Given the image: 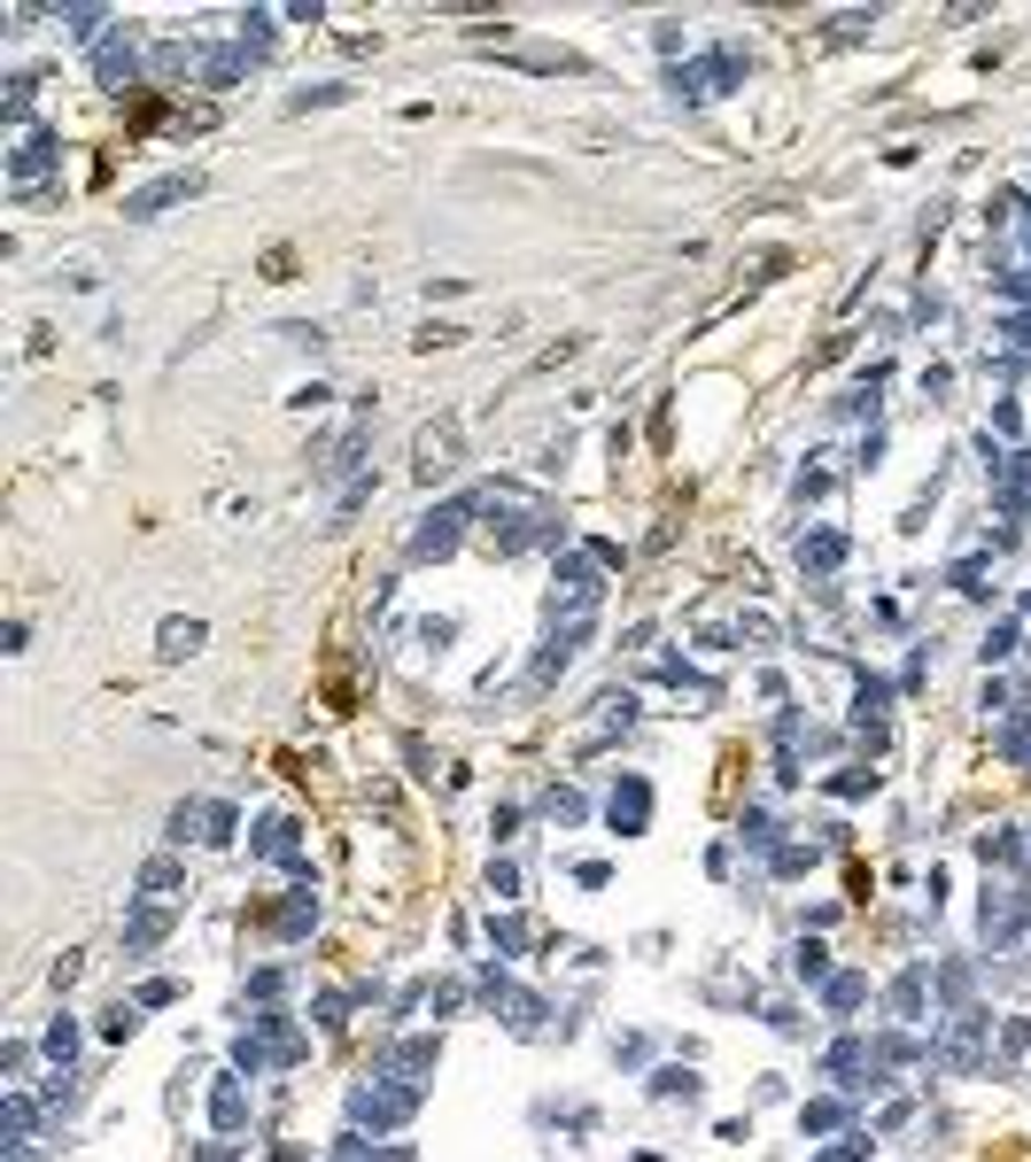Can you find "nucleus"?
I'll use <instances>...</instances> for the list:
<instances>
[{"label":"nucleus","mask_w":1031,"mask_h":1162,"mask_svg":"<svg viewBox=\"0 0 1031 1162\" xmlns=\"http://www.w3.org/2000/svg\"><path fill=\"white\" fill-rule=\"evenodd\" d=\"M419 1116V1085H403V1077H364L357 1093H349V1124L357 1132H396V1124H411Z\"/></svg>","instance_id":"obj_1"},{"label":"nucleus","mask_w":1031,"mask_h":1162,"mask_svg":"<svg viewBox=\"0 0 1031 1162\" xmlns=\"http://www.w3.org/2000/svg\"><path fill=\"white\" fill-rule=\"evenodd\" d=\"M1024 907H1031V876H1001V883H985L977 930H985V946H993V954H1009V946L1024 938Z\"/></svg>","instance_id":"obj_2"},{"label":"nucleus","mask_w":1031,"mask_h":1162,"mask_svg":"<svg viewBox=\"0 0 1031 1162\" xmlns=\"http://www.w3.org/2000/svg\"><path fill=\"white\" fill-rule=\"evenodd\" d=\"M264 1062H303V1038H295V1023L288 1015H256V1031L233 1046V1070L249 1077V1070H264Z\"/></svg>","instance_id":"obj_3"},{"label":"nucleus","mask_w":1031,"mask_h":1162,"mask_svg":"<svg viewBox=\"0 0 1031 1162\" xmlns=\"http://www.w3.org/2000/svg\"><path fill=\"white\" fill-rule=\"evenodd\" d=\"M482 999H489V1007L505 1015V1031H513V1038H535V1031H543V999H535V993H519L505 969H482Z\"/></svg>","instance_id":"obj_4"},{"label":"nucleus","mask_w":1031,"mask_h":1162,"mask_svg":"<svg viewBox=\"0 0 1031 1162\" xmlns=\"http://www.w3.org/2000/svg\"><path fill=\"white\" fill-rule=\"evenodd\" d=\"M466 527H474V497H450L435 519H427V527H419V535H411V566H427V558H450Z\"/></svg>","instance_id":"obj_5"},{"label":"nucleus","mask_w":1031,"mask_h":1162,"mask_svg":"<svg viewBox=\"0 0 1031 1162\" xmlns=\"http://www.w3.org/2000/svg\"><path fill=\"white\" fill-rule=\"evenodd\" d=\"M938 1070H985V1015L977 1007H962L938 1031Z\"/></svg>","instance_id":"obj_6"},{"label":"nucleus","mask_w":1031,"mask_h":1162,"mask_svg":"<svg viewBox=\"0 0 1031 1162\" xmlns=\"http://www.w3.org/2000/svg\"><path fill=\"white\" fill-rule=\"evenodd\" d=\"M435 1054H442V1038H427V1031H411V1038H396V1046H388V1054H380L372 1070H380V1077H403V1085H419V1077L435 1070Z\"/></svg>","instance_id":"obj_7"},{"label":"nucleus","mask_w":1031,"mask_h":1162,"mask_svg":"<svg viewBox=\"0 0 1031 1162\" xmlns=\"http://www.w3.org/2000/svg\"><path fill=\"white\" fill-rule=\"evenodd\" d=\"M186 194H202V170H172V178H156V186H140V194H125V217L133 225H148L156 209H172Z\"/></svg>","instance_id":"obj_8"},{"label":"nucleus","mask_w":1031,"mask_h":1162,"mask_svg":"<svg viewBox=\"0 0 1031 1162\" xmlns=\"http://www.w3.org/2000/svg\"><path fill=\"white\" fill-rule=\"evenodd\" d=\"M605 822H613L621 837H636L644 822H652V783H644V775H621L613 799H605Z\"/></svg>","instance_id":"obj_9"},{"label":"nucleus","mask_w":1031,"mask_h":1162,"mask_svg":"<svg viewBox=\"0 0 1031 1162\" xmlns=\"http://www.w3.org/2000/svg\"><path fill=\"white\" fill-rule=\"evenodd\" d=\"M210 1124H217V1140H233V1132H249V1085H241V1070L210 1085Z\"/></svg>","instance_id":"obj_10"},{"label":"nucleus","mask_w":1031,"mask_h":1162,"mask_svg":"<svg viewBox=\"0 0 1031 1162\" xmlns=\"http://www.w3.org/2000/svg\"><path fill=\"white\" fill-rule=\"evenodd\" d=\"M830 1077H838V1085H884V1062H876V1046L838 1038V1046H830Z\"/></svg>","instance_id":"obj_11"},{"label":"nucleus","mask_w":1031,"mask_h":1162,"mask_svg":"<svg viewBox=\"0 0 1031 1162\" xmlns=\"http://www.w3.org/2000/svg\"><path fill=\"white\" fill-rule=\"evenodd\" d=\"M164 938H172V899H140L133 922H125V954H148V946H164Z\"/></svg>","instance_id":"obj_12"},{"label":"nucleus","mask_w":1031,"mask_h":1162,"mask_svg":"<svg viewBox=\"0 0 1031 1162\" xmlns=\"http://www.w3.org/2000/svg\"><path fill=\"white\" fill-rule=\"evenodd\" d=\"M458 458H466V434H458V427H427V434H419V481L450 473Z\"/></svg>","instance_id":"obj_13"},{"label":"nucleus","mask_w":1031,"mask_h":1162,"mask_svg":"<svg viewBox=\"0 0 1031 1162\" xmlns=\"http://www.w3.org/2000/svg\"><path fill=\"white\" fill-rule=\"evenodd\" d=\"M55 148H62V140H55V133H47V125H31V133H23V148H16V186H39V178H47V164H55Z\"/></svg>","instance_id":"obj_14"},{"label":"nucleus","mask_w":1031,"mask_h":1162,"mask_svg":"<svg viewBox=\"0 0 1031 1162\" xmlns=\"http://www.w3.org/2000/svg\"><path fill=\"white\" fill-rule=\"evenodd\" d=\"M846 566V535L838 527H807V543H799V574H838Z\"/></svg>","instance_id":"obj_15"},{"label":"nucleus","mask_w":1031,"mask_h":1162,"mask_svg":"<svg viewBox=\"0 0 1031 1162\" xmlns=\"http://www.w3.org/2000/svg\"><path fill=\"white\" fill-rule=\"evenodd\" d=\"M186 891V852H156L140 868V899H178Z\"/></svg>","instance_id":"obj_16"},{"label":"nucleus","mask_w":1031,"mask_h":1162,"mask_svg":"<svg viewBox=\"0 0 1031 1162\" xmlns=\"http://www.w3.org/2000/svg\"><path fill=\"white\" fill-rule=\"evenodd\" d=\"M94 70H101V86H109V94H117V86H133V78H140V55H133V39H101Z\"/></svg>","instance_id":"obj_17"},{"label":"nucleus","mask_w":1031,"mask_h":1162,"mask_svg":"<svg viewBox=\"0 0 1031 1162\" xmlns=\"http://www.w3.org/2000/svg\"><path fill=\"white\" fill-rule=\"evenodd\" d=\"M1017 844H1024L1017 830H985V844H977L985 876H1024V852H1017Z\"/></svg>","instance_id":"obj_18"},{"label":"nucleus","mask_w":1031,"mask_h":1162,"mask_svg":"<svg viewBox=\"0 0 1031 1162\" xmlns=\"http://www.w3.org/2000/svg\"><path fill=\"white\" fill-rule=\"evenodd\" d=\"M249 844L272 852V860H295V852H288V844H295V822H288V814H264V822L249 830Z\"/></svg>","instance_id":"obj_19"},{"label":"nucleus","mask_w":1031,"mask_h":1162,"mask_svg":"<svg viewBox=\"0 0 1031 1162\" xmlns=\"http://www.w3.org/2000/svg\"><path fill=\"white\" fill-rule=\"evenodd\" d=\"M884 1007H892V1015H899V1023H915V1015H923V1007H931V993H923V969H907V977H899V985H892V993H884Z\"/></svg>","instance_id":"obj_20"},{"label":"nucleus","mask_w":1031,"mask_h":1162,"mask_svg":"<svg viewBox=\"0 0 1031 1162\" xmlns=\"http://www.w3.org/2000/svg\"><path fill=\"white\" fill-rule=\"evenodd\" d=\"M156 652H164V660H194V652H202V621H164V636H156Z\"/></svg>","instance_id":"obj_21"},{"label":"nucleus","mask_w":1031,"mask_h":1162,"mask_svg":"<svg viewBox=\"0 0 1031 1162\" xmlns=\"http://www.w3.org/2000/svg\"><path fill=\"white\" fill-rule=\"evenodd\" d=\"M272 930H280V938H311V930H319V899H288V907H272Z\"/></svg>","instance_id":"obj_22"},{"label":"nucleus","mask_w":1031,"mask_h":1162,"mask_svg":"<svg viewBox=\"0 0 1031 1162\" xmlns=\"http://www.w3.org/2000/svg\"><path fill=\"white\" fill-rule=\"evenodd\" d=\"M78 1038H86V1031H78L70 1015H55V1023L39 1031V1046H47V1062H62V1070H70V1054H78Z\"/></svg>","instance_id":"obj_23"},{"label":"nucleus","mask_w":1031,"mask_h":1162,"mask_svg":"<svg viewBox=\"0 0 1031 1162\" xmlns=\"http://www.w3.org/2000/svg\"><path fill=\"white\" fill-rule=\"evenodd\" d=\"M652 1101H660V1109H683V1101H698V1077H690V1070H660V1077H652Z\"/></svg>","instance_id":"obj_24"},{"label":"nucleus","mask_w":1031,"mask_h":1162,"mask_svg":"<svg viewBox=\"0 0 1031 1162\" xmlns=\"http://www.w3.org/2000/svg\"><path fill=\"white\" fill-rule=\"evenodd\" d=\"M823 1007H830V1015H854V1007H860V977L830 969V977H823Z\"/></svg>","instance_id":"obj_25"},{"label":"nucleus","mask_w":1031,"mask_h":1162,"mask_svg":"<svg viewBox=\"0 0 1031 1162\" xmlns=\"http://www.w3.org/2000/svg\"><path fill=\"white\" fill-rule=\"evenodd\" d=\"M868 23H876V8H846V16H830V23H823V47H846V39H860Z\"/></svg>","instance_id":"obj_26"},{"label":"nucleus","mask_w":1031,"mask_h":1162,"mask_svg":"<svg viewBox=\"0 0 1031 1162\" xmlns=\"http://www.w3.org/2000/svg\"><path fill=\"white\" fill-rule=\"evenodd\" d=\"M784 729H791V752H807V760L838 752V736H830V729H815V721H784Z\"/></svg>","instance_id":"obj_27"},{"label":"nucleus","mask_w":1031,"mask_h":1162,"mask_svg":"<svg viewBox=\"0 0 1031 1162\" xmlns=\"http://www.w3.org/2000/svg\"><path fill=\"white\" fill-rule=\"evenodd\" d=\"M854 1124V1101H807V1132H846Z\"/></svg>","instance_id":"obj_28"},{"label":"nucleus","mask_w":1031,"mask_h":1162,"mask_svg":"<svg viewBox=\"0 0 1031 1162\" xmlns=\"http://www.w3.org/2000/svg\"><path fill=\"white\" fill-rule=\"evenodd\" d=\"M342 94H349L342 78H327V86H303V94H295L288 109H295V117H311V109H327V101H342Z\"/></svg>","instance_id":"obj_29"},{"label":"nucleus","mask_w":1031,"mask_h":1162,"mask_svg":"<svg viewBox=\"0 0 1031 1162\" xmlns=\"http://www.w3.org/2000/svg\"><path fill=\"white\" fill-rule=\"evenodd\" d=\"M225 837H233V807L210 799V807H202V844H225Z\"/></svg>","instance_id":"obj_30"},{"label":"nucleus","mask_w":1031,"mask_h":1162,"mask_svg":"<svg viewBox=\"0 0 1031 1162\" xmlns=\"http://www.w3.org/2000/svg\"><path fill=\"white\" fill-rule=\"evenodd\" d=\"M489 938H497L505 954H527V922H519V915H489Z\"/></svg>","instance_id":"obj_31"},{"label":"nucleus","mask_w":1031,"mask_h":1162,"mask_svg":"<svg viewBox=\"0 0 1031 1162\" xmlns=\"http://www.w3.org/2000/svg\"><path fill=\"white\" fill-rule=\"evenodd\" d=\"M823 977H830V954L815 938H799V985H823Z\"/></svg>","instance_id":"obj_32"},{"label":"nucleus","mask_w":1031,"mask_h":1162,"mask_svg":"<svg viewBox=\"0 0 1031 1162\" xmlns=\"http://www.w3.org/2000/svg\"><path fill=\"white\" fill-rule=\"evenodd\" d=\"M8 125H31V78L23 70L8 78Z\"/></svg>","instance_id":"obj_33"},{"label":"nucleus","mask_w":1031,"mask_h":1162,"mask_svg":"<svg viewBox=\"0 0 1031 1162\" xmlns=\"http://www.w3.org/2000/svg\"><path fill=\"white\" fill-rule=\"evenodd\" d=\"M133 1031H140V1007H109V1015H101V1038H117V1046H125Z\"/></svg>","instance_id":"obj_34"},{"label":"nucleus","mask_w":1031,"mask_h":1162,"mask_svg":"<svg viewBox=\"0 0 1031 1162\" xmlns=\"http://www.w3.org/2000/svg\"><path fill=\"white\" fill-rule=\"evenodd\" d=\"M644 1054H652L644 1031H621V1038H613V1062H621V1070H644Z\"/></svg>","instance_id":"obj_35"},{"label":"nucleus","mask_w":1031,"mask_h":1162,"mask_svg":"<svg viewBox=\"0 0 1031 1162\" xmlns=\"http://www.w3.org/2000/svg\"><path fill=\"white\" fill-rule=\"evenodd\" d=\"M938 993L954 999V1007H970V969H962V961H946V969H938Z\"/></svg>","instance_id":"obj_36"},{"label":"nucleus","mask_w":1031,"mask_h":1162,"mask_svg":"<svg viewBox=\"0 0 1031 1162\" xmlns=\"http://www.w3.org/2000/svg\"><path fill=\"white\" fill-rule=\"evenodd\" d=\"M280 993H288V977H280V969H256V977H249V999H256V1007H272Z\"/></svg>","instance_id":"obj_37"},{"label":"nucleus","mask_w":1031,"mask_h":1162,"mask_svg":"<svg viewBox=\"0 0 1031 1162\" xmlns=\"http://www.w3.org/2000/svg\"><path fill=\"white\" fill-rule=\"evenodd\" d=\"M1024 1046H1031V1023H1024V1015H1017V1023H1001V1062H1017Z\"/></svg>","instance_id":"obj_38"},{"label":"nucleus","mask_w":1031,"mask_h":1162,"mask_svg":"<svg viewBox=\"0 0 1031 1162\" xmlns=\"http://www.w3.org/2000/svg\"><path fill=\"white\" fill-rule=\"evenodd\" d=\"M172 837H178V844H202V807H178V814H172Z\"/></svg>","instance_id":"obj_39"},{"label":"nucleus","mask_w":1031,"mask_h":1162,"mask_svg":"<svg viewBox=\"0 0 1031 1162\" xmlns=\"http://www.w3.org/2000/svg\"><path fill=\"white\" fill-rule=\"evenodd\" d=\"M543 814H558V822H582V814H590V807H582V799H574V791H551V799H543Z\"/></svg>","instance_id":"obj_40"},{"label":"nucleus","mask_w":1031,"mask_h":1162,"mask_svg":"<svg viewBox=\"0 0 1031 1162\" xmlns=\"http://www.w3.org/2000/svg\"><path fill=\"white\" fill-rule=\"evenodd\" d=\"M1009 652H1017V621H1001V628L985 636V666H993V660H1009Z\"/></svg>","instance_id":"obj_41"},{"label":"nucleus","mask_w":1031,"mask_h":1162,"mask_svg":"<svg viewBox=\"0 0 1031 1162\" xmlns=\"http://www.w3.org/2000/svg\"><path fill=\"white\" fill-rule=\"evenodd\" d=\"M319 1023H327V1031H342V1023H349V999L327 993V999H319Z\"/></svg>","instance_id":"obj_42"},{"label":"nucleus","mask_w":1031,"mask_h":1162,"mask_svg":"<svg viewBox=\"0 0 1031 1162\" xmlns=\"http://www.w3.org/2000/svg\"><path fill=\"white\" fill-rule=\"evenodd\" d=\"M823 489H830V466H823V458H815V466H807V473H799V497H823Z\"/></svg>","instance_id":"obj_43"},{"label":"nucleus","mask_w":1031,"mask_h":1162,"mask_svg":"<svg viewBox=\"0 0 1031 1162\" xmlns=\"http://www.w3.org/2000/svg\"><path fill=\"white\" fill-rule=\"evenodd\" d=\"M830 791H838V799H868V791H876V775H838Z\"/></svg>","instance_id":"obj_44"},{"label":"nucleus","mask_w":1031,"mask_h":1162,"mask_svg":"<svg viewBox=\"0 0 1031 1162\" xmlns=\"http://www.w3.org/2000/svg\"><path fill=\"white\" fill-rule=\"evenodd\" d=\"M1001 295H1009V303H1031V272H1009V280H1001Z\"/></svg>","instance_id":"obj_45"},{"label":"nucleus","mask_w":1031,"mask_h":1162,"mask_svg":"<svg viewBox=\"0 0 1031 1162\" xmlns=\"http://www.w3.org/2000/svg\"><path fill=\"white\" fill-rule=\"evenodd\" d=\"M860 1155H868V1148H860V1140H846V1148H830L823 1162H860Z\"/></svg>","instance_id":"obj_46"},{"label":"nucleus","mask_w":1031,"mask_h":1162,"mask_svg":"<svg viewBox=\"0 0 1031 1162\" xmlns=\"http://www.w3.org/2000/svg\"><path fill=\"white\" fill-rule=\"evenodd\" d=\"M194 1162H233V1155H225V1148H202V1155H194Z\"/></svg>","instance_id":"obj_47"},{"label":"nucleus","mask_w":1031,"mask_h":1162,"mask_svg":"<svg viewBox=\"0 0 1031 1162\" xmlns=\"http://www.w3.org/2000/svg\"><path fill=\"white\" fill-rule=\"evenodd\" d=\"M1024 613H1031V597H1024Z\"/></svg>","instance_id":"obj_48"}]
</instances>
